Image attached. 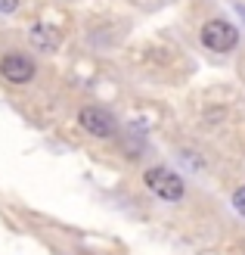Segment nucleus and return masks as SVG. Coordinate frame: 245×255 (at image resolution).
<instances>
[{
	"label": "nucleus",
	"instance_id": "nucleus-5",
	"mask_svg": "<svg viewBox=\"0 0 245 255\" xmlns=\"http://www.w3.org/2000/svg\"><path fill=\"white\" fill-rule=\"evenodd\" d=\"M28 41L31 47L37 50V53H53V50L62 44V34L56 25H47V22H37L31 25V31H28Z\"/></svg>",
	"mask_w": 245,
	"mask_h": 255
},
{
	"label": "nucleus",
	"instance_id": "nucleus-2",
	"mask_svg": "<svg viewBox=\"0 0 245 255\" xmlns=\"http://www.w3.org/2000/svg\"><path fill=\"white\" fill-rule=\"evenodd\" d=\"M199 41H202L205 50H211V53H230V50H236V44H239V28L227 19H208L199 31Z\"/></svg>",
	"mask_w": 245,
	"mask_h": 255
},
{
	"label": "nucleus",
	"instance_id": "nucleus-1",
	"mask_svg": "<svg viewBox=\"0 0 245 255\" xmlns=\"http://www.w3.org/2000/svg\"><path fill=\"white\" fill-rule=\"evenodd\" d=\"M143 184L149 193H156L164 202H180L186 196V184L177 171H171L167 165H152V168L143 171Z\"/></svg>",
	"mask_w": 245,
	"mask_h": 255
},
{
	"label": "nucleus",
	"instance_id": "nucleus-8",
	"mask_svg": "<svg viewBox=\"0 0 245 255\" xmlns=\"http://www.w3.org/2000/svg\"><path fill=\"white\" fill-rule=\"evenodd\" d=\"M239 16H242V19H245V6H239Z\"/></svg>",
	"mask_w": 245,
	"mask_h": 255
},
{
	"label": "nucleus",
	"instance_id": "nucleus-3",
	"mask_svg": "<svg viewBox=\"0 0 245 255\" xmlns=\"http://www.w3.org/2000/svg\"><path fill=\"white\" fill-rule=\"evenodd\" d=\"M34 59H28L25 53H3L0 56V75L9 84H28L34 78Z\"/></svg>",
	"mask_w": 245,
	"mask_h": 255
},
{
	"label": "nucleus",
	"instance_id": "nucleus-6",
	"mask_svg": "<svg viewBox=\"0 0 245 255\" xmlns=\"http://www.w3.org/2000/svg\"><path fill=\"white\" fill-rule=\"evenodd\" d=\"M233 209L245 218V187H239V190H233Z\"/></svg>",
	"mask_w": 245,
	"mask_h": 255
},
{
	"label": "nucleus",
	"instance_id": "nucleus-7",
	"mask_svg": "<svg viewBox=\"0 0 245 255\" xmlns=\"http://www.w3.org/2000/svg\"><path fill=\"white\" fill-rule=\"evenodd\" d=\"M16 9H19V0H0V16H9Z\"/></svg>",
	"mask_w": 245,
	"mask_h": 255
},
{
	"label": "nucleus",
	"instance_id": "nucleus-4",
	"mask_svg": "<svg viewBox=\"0 0 245 255\" xmlns=\"http://www.w3.org/2000/svg\"><path fill=\"white\" fill-rule=\"evenodd\" d=\"M78 125L84 128L90 137H96V140L115 137V122H112V116H106V112L96 109V106H81L78 109Z\"/></svg>",
	"mask_w": 245,
	"mask_h": 255
}]
</instances>
